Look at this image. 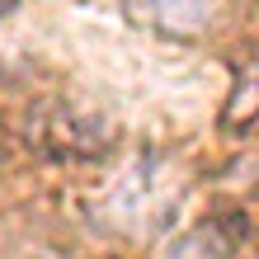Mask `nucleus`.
<instances>
[{"label":"nucleus","instance_id":"7ed1b4c3","mask_svg":"<svg viewBox=\"0 0 259 259\" xmlns=\"http://www.w3.org/2000/svg\"><path fill=\"white\" fill-rule=\"evenodd\" d=\"M250 109H254V80L245 75L236 90V113H226V127H236V132H245L250 127Z\"/></svg>","mask_w":259,"mask_h":259},{"label":"nucleus","instance_id":"f257e3e1","mask_svg":"<svg viewBox=\"0 0 259 259\" xmlns=\"http://www.w3.org/2000/svg\"><path fill=\"white\" fill-rule=\"evenodd\" d=\"M123 14L146 33H160L175 42H198L222 24L226 0H123Z\"/></svg>","mask_w":259,"mask_h":259},{"label":"nucleus","instance_id":"20e7f679","mask_svg":"<svg viewBox=\"0 0 259 259\" xmlns=\"http://www.w3.org/2000/svg\"><path fill=\"white\" fill-rule=\"evenodd\" d=\"M5 10H14V0H0V14H5Z\"/></svg>","mask_w":259,"mask_h":259},{"label":"nucleus","instance_id":"f03ea898","mask_svg":"<svg viewBox=\"0 0 259 259\" xmlns=\"http://www.w3.org/2000/svg\"><path fill=\"white\" fill-rule=\"evenodd\" d=\"M165 259H231V240L222 236V226H193L165 250Z\"/></svg>","mask_w":259,"mask_h":259}]
</instances>
